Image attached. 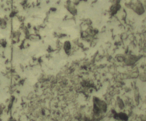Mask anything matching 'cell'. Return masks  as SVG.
<instances>
[{
    "instance_id": "cell-1",
    "label": "cell",
    "mask_w": 146,
    "mask_h": 121,
    "mask_svg": "<svg viewBox=\"0 0 146 121\" xmlns=\"http://www.w3.org/2000/svg\"><path fill=\"white\" fill-rule=\"evenodd\" d=\"M115 118L116 119H118V120H121L123 121H127L128 120V116L125 114V113H120L118 114H116L114 115Z\"/></svg>"
}]
</instances>
